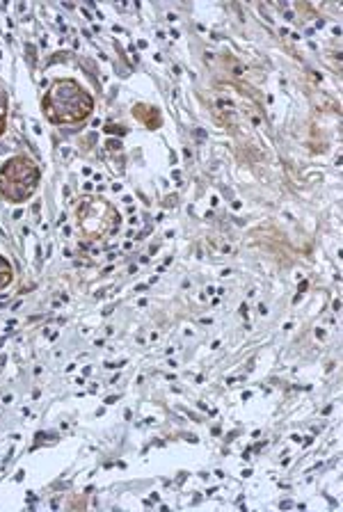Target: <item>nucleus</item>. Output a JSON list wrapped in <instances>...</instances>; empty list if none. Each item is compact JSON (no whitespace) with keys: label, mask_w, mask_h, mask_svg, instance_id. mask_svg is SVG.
Listing matches in <instances>:
<instances>
[{"label":"nucleus","mask_w":343,"mask_h":512,"mask_svg":"<svg viewBox=\"0 0 343 512\" xmlns=\"http://www.w3.org/2000/svg\"><path fill=\"white\" fill-rule=\"evenodd\" d=\"M5 122H7V96L0 90V133L5 131Z\"/></svg>","instance_id":"nucleus-4"},{"label":"nucleus","mask_w":343,"mask_h":512,"mask_svg":"<svg viewBox=\"0 0 343 512\" xmlns=\"http://www.w3.org/2000/svg\"><path fill=\"white\" fill-rule=\"evenodd\" d=\"M10 282H12V266L7 263V259L0 256V288L10 286Z\"/></svg>","instance_id":"nucleus-3"},{"label":"nucleus","mask_w":343,"mask_h":512,"mask_svg":"<svg viewBox=\"0 0 343 512\" xmlns=\"http://www.w3.org/2000/svg\"><path fill=\"white\" fill-rule=\"evenodd\" d=\"M39 188V170L30 158H10L0 170V197L10 204H21Z\"/></svg>","instance_id":"nucleus-2"},{"label":"nucleus","mask_w":343,"mask_h":512,"mask_svg":"<svg viewBox=\"0 0 343 512\" xmlns=\"http://www.w3.org/2000/svg\"><path fill=\"white\" fill-rule=\"evenodd\" d=\"M94 110V99L74 80H55L51 92L44 96V112L53 124L85 122Z\"/></svg>","instance_id":"nucleus-1"}]
</instances>
